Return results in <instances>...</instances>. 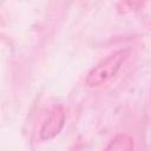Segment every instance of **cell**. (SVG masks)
Masks as SVG:
<instances>
[{"label": "cell", "instance_id": "3", "mask_svg": "<svg viewBox=\"0 0 151 151\" xmlns=\"http://www.w3.org/2000/svg\"><path fill=\"white\" fill-rule=\"evenodd\" d=\"M104 151H134L133 138L127 133H120L107 144Z\"/></svg>", "mask_w": 151, "mask_h": 151}, {"label": "cell", "instance_id": "1", "mask_svg": "<svg viewBox=\"0 0 151 151\" xmlns=\"http://www.w3.org/2000/svg\"><path fill=\"white\" fill-rule=\"evenodd\" d=\"M130 51L127 48L116 51L107 58L97 64L87 74L86 84L90 87H99L110 81L122 68L123 64L129 57Z\"/></svg>", "mask_w": 151, "mask_h": 151}, {"label": "cell", "instance_id": "2", "mask_svg": "<svg viewBox=\"0 0 151 151\" xmlns=\"http://www.w3.org/2000/svg\"><path fill=\"white\" fill-rule=\"evenodd\" d=\"M64 125H65V112H64L63 107L57 106L51 111L48 118L42 124V126L39 131L40 138L42 140L53 139L54 137H57L60 133Z\"/></svg>", "mask_w": 151, "mask_h": 151}]
</instances>
